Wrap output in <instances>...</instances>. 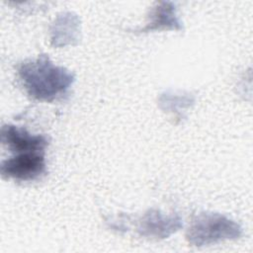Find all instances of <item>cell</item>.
Here are the masks:
<instances>
[{"label":"cell","instance_id":"6da1fadb","mask_svg":"<svg viewBox=\"0 0 253 253\" xmlns=\"http://www.w3.org/2000/svg\"><path fill=\"white\" fill-rule=\"evenodd\" d=\"M18 75L32 99L45 102L62 98L75 81L71 71L53 64L46 54L20 63Z\"/></svg>","mask_w":253,"mask_h":253},{"label":"cell","instance_id":"7a4b0ae2","mask_svg":"<svg viewBox=\"0 0 253 253\" xmlns=\"http://www.w3.org/2000/svg\"><path fill=\"white\" fill-rule=\"evenodd\" d=\"M242 234L241 226L217 212H201L196 215L186 232L193 246H205L224 239H235Z\"/></svg>","mask_w":253,"mask_h":253},{"label":"cell","instance_id":"3957f363","mask_svg":"<svg viewBox=\"0 0 253 253\" xmlns=\"http://www.w3.org/2000/svg\"><path fill=\"white\" fill-rule=\"evenodd\" d=\"M0 172L5 179H14L19 182L37 180L47 172L44 153L14 154L1 162Z\"/></svg>","mask_w":253,"mask_h":253},{"label":"cell","instance_id":"277c9868","mask_svg":"<svg viewBox=\"0 0 253 253\" xmlns=\"http://www.w3.org/2000/svg\"><path fill=\"white\" fill-rule=\"evenodd\" d=\"M1 142L13 153H44L48 139L42 134H32L26 128L11 124L1 127Z\"/></svg>","mask_w":253,"mask_h":253},{"label":"cell","instance_id":"5b68a950","mask_svg":"<svg viewBox=\"0 0 253 253\" xmlns=\"http://www.w3.org/2000/svg\"><path fill=\"white\" fill-rule=\"evenodd\" d=\"M182 226L179 215H166L158 210H149L141 218L138 232L142 236L154 238H166Z\"/></svg>","mask_w":253,"mask_h":253},{"label":"cell","instance_id":"8992f818","mask_svg":"<svg viewBox=\"0 0 253 253\" xmlns=\"http://www.w3.org/2000/svg\"><path fill=\"white\" fill-rule=\"evenodd\" d=\"M149 19L150 20L147 25L139 30L140 33L161 28L175 30L182 29L181 23L175 14V8L173 7L172 3H161L158 7L154 8L149 16Z\"/></svg>","mask_w":253,"mask_h":253}]
</instances>
